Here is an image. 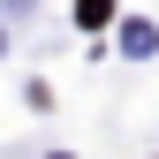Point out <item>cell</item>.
<instances>
[{
  "instance_id": "1",
  "label": "cell",
  "mask_w": 159,
  "mask_h": 159,
  "mask_svg": "<svg viewBox=\"0 0 159 159\" xmlns=\"http://www.w3.org/2000/svg\"><path fill=\"white\" fill-rule=\"evenodd\" d=\"M76 15H84V23H106V15H114V0H76Z\"/></svg>"
}]
</instances>
